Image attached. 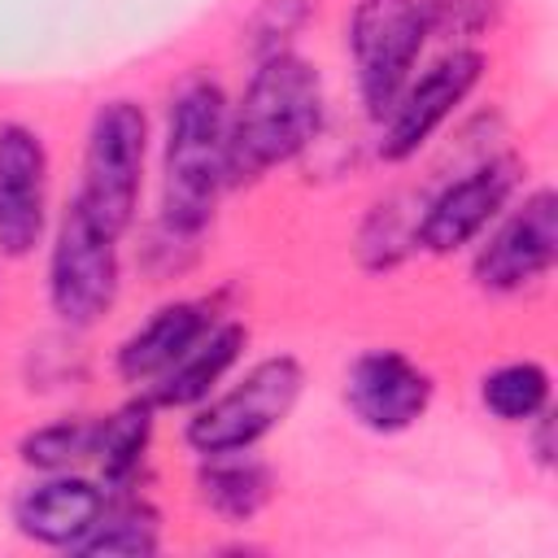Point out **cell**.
<instances>
[{
	"label": "cell",
	"mask_w": 558,
	"mask_h": 558,
	"mask_svg": "<svg viewBox=\"0 0 558 558\" xmlns=\"http://www.w3.org/2000/svg\"><path fill=\"white\" fill-rule=\"evenodd\" d=\"M323 126V83L310 61L266 52L227 118V183L266 174L292 161Z\"/></svg>",
	"instance_id": "obj_1"
},
{
	"label": "cell",
	"mask_w": 558,
	"mask_h": 558,
	"mask_svg": "<svg viewBox=\"0 0 558 558\" xmlns=\"http://www.w3.org/2000/svg\"><path fill=\"white\" fill-rule=\"evenodd\" d=\"M48 153L22 122L0 126V253L26 257L44 235Z\"/></svg>",
	"instance_id": "obj_9"
},
{
	"label": "cell",
	"mask_w": 558,
	"mask_h": 558,
	"mask_svg": "<svg viewBox=\"0 0 558 558\" xmlns=\"http://www.w3.org/2000/svg\"><path fill=\"white\" fill-rule=\"evenodd\" d=\"M248 449L235 453H209V466L201 471V497L227 514V519H248L262 510L266 493H270V475L262 462L244 458Z\"/></svg>",
	"instance_id": "obj_15"
},
{
	"label": "cell",
	"mask_w": 558,
	"mask_h": 558,
	"mask_svg": "<svg viewBox=\"0 0 558 558\" xmlns=\"http://www.w3.org/2000/svg\"><path fill=\"white\" fill-rule=\"evenodd\" d=\"M227 100L209 78H187L170 100L166 126V201L161 218L174 235H196L227 183Z\"/></svg>",
	"instance_id": "obj_2"
},
{
	"label": "cell",
	"mask_w": 558,
	"mask_h": 558,
	"mask_svg": "<svg viewBox=\"0 0 558 558\" xmlns=\"http://www.w3.org/2000/svg\"><path fill=\"white\" fill-rule=\"evenodd\" d=\"M144 140H148L144 109L131 105V100H109L92 118L87 157H83V187L74 192V201L109 235H122L131 227V218H135Z\"/></svg>",
	"instance_id": "obj_3"
},
{
	"label": "cell",
	"mask_w": 558,
	"mask_h": 558,
	"mask_svg": "<svg viewBox=\"0 0 558 558\" xmlns=\"http://www.w3.org/2000/svg\"><path fill=\"white\" fill-rule=\"evenodd\" d=\"M148 432H153V401H131L118 414H109L105 423H96L92 458L105 471V488H122L135 475V466L148 449Z\"/></svg>",
	"instance_id": "obj_16"
},
{
	"label": "cell",
	"mask_w": 558,
	"mask_h": 558,
	"mask_svg": "<svg viewBox=\"0 0 558 558\" xmlns=\"http://www.w3.org/2000/svg\"><path fill=\"white\" fill-rule=\"evenodd\" d=\"M514 187V161H484L471 174H462L458 183H449L418 218L414 240L427 253H458L462 244H471L506 205Z\"/></svg>",
	"instance_id": "obj_10"
},
{
	"label": "cell",
	"mask_w": 558,
	"mask_h": 558,
	"mask_svg": "<svg viewBox=\"0 0 558 558\" xmlns=\"http://www.w3.org/2000/svg\"><path fill=\"white\" fill-rule=\"evenodd\" d=\"M427 44L423 0H357L349 17V52L371 118H384Z\"/></svg>",
	"instance_id": "obj_5"
},
{
	"label": "cell",
	"mask_w": 558,
	"mask_h": 558,
	"mask_svg": "<svg viewBox=\"0 0 558 558\" xmlns=\"http://www.w3.org/2000/svg\"><path fill=\"white\" fill-rule=\"evenodd\" d=\"M301 366L296 357L279 353V357H266L257 362L231 392L205 401L192 418H187V445L196 453H235V449H253L266 432H275L296 397H301Z\"/></svg>",
	"instance_id": "obj_4"
},
{
	"label": "cell",
	"mask_w": 558,
	"mask_h": 558,
	"mask_svg": "<svg viewBox=\"0 0 558 558\" xmlns=\"http://www.w3.org/2000/svg\"><path fill=\"white\" fill-rule=\"evenodd\" d=\"M480 70H484V57L471 52V48H453L449 57H440L436 65H427V74H418L414 83L401 87V96L392 100V109L384 113V144L379 153L388 161H405L414 157L432 131L466 100V92L480 83Z\"/></svg>",
	"instance_id": "obj_7"
},
{
	"label": "cell",
	"mask_w": 558,
	"mask_h": 558,
	"mask_svg": "<svg viewBox=\"0 0 558 558\" xmlns=\"http://www.w3.org/2000/svg\"><path fill=\"white\" fill-rule=\"evenodd\" d=\"M344 397H349L353 414L366 427H375V432H401V427H410L427 410L432 379L405 353L375 349V353H362L353 362L349 384H344Z\"/></svg>",
	"instance_id": "obj_11"
},
{
	"label": "cell",
	"mask_w": 558,
	"mask_h": 558,
	"mask_svg": "<svg viewBox=\"0 0 558 558\" xmlns=\"http://www.w3.org/2000/svg\"><path fill=\"white\" fill-rule=\"evenodd\" d=\"M48 296L57 318L70 327H92L118 296V235L96 227L78 201H70L57 227Z\"/></svg>",
	"instance_id": "obj_6"
},
{
	"label": "cell",
	"mask_w": 558,
	"mask_h": 558,
	"mask_svg": "<svg viewBox=\"0 0 558 558\" xmlns=\"http://www.w3.org/2000/svg\"><path fill=\"white\" fill-rule=\"evenodd\" d=\"M209 310L201 301H174V305H161L140 331H131L118 349V375L131 379V384H144V379H161L209 327Z\"/></svg>",
	"instance_id": "obj_13"
},
{
	"label": "cell",
	"mask_w": 558,
	"mask_h": 558,
	"mask_svg": "<svg viewBox=\"0 0 558 558\" xmlns=\"http://www.w3.org/2000/svg\"><path fill=\"white\" fill-rule=\"evenodd\" d=\"M480 397L501 423H532L549 401V375L536 362H506L484 375Z\"/></svg>",
	"instance_id": "obj_17"
},
{
	"label": "cell",
	"mask_w": 558,
	"mask_h": 558,
	"mask_svg": "<svg viewBox=\"0 0 558 558\" xmlns=\"http://www.w3.org/2000/svg\"><path fill=\"white\" fill-rule=\"evenodd\" d=\"M105 506H109V493L100 484L78 480V475H52L44 484L22 488V497L13 506V523L31 541L74 549V541L92 532V523L105 514Z\"/></svg>",
	"instance_id": "obj_12"
},
{
	"label": "cell",
	"mask_w": 558,
	"mask_h": 558,
	"mask_svg": "<svg viewBox=\"0 0 558 558\" xmlns=\"http://www.w3.org/2000/svg\"><path fill=\"white\" fill-rule=\"evenodd\" d=\"M554 253H558V196L549 187H541L480 248L475 279L488 292H519L554 266Z\"/></svg>",
	"instance_id": "obj_8"
},
{
	"label": "cell",
	"mask_w": 558,
	"mask_h": 558,
	"mask_svg": "<svg viewBox=\"0 0 558 558\" xmlns=\"http://www.w3.org/2000/svg\"><path fill=\"white\" fill-rule=\"evenodd\" d=\"M92 449H96V423H83V418L48 423L22 440V458L39 471H61L78 458H92Z\"/></svg>",
	"instance_id": "obj_19"
},
{
	"label": "cell",
	"mask_w": 558,
	"mask_h": 558,
	"mask_svg": "<svg viewBox=\"0 0 558 558\" xmlns=\"http://www.w3.org/2000/svg\"><path fill=\"white\" fill-rule=\"evenodd\" d=\"M244 349V327L240 323H209L205 336L157 379L153 405H196L214 392V384L231 371V362Z\"/></svg>",
	"instance_id": "obj_14"
},
{
	"label": "cell",
	"mask_w": 558,
	"mask_h": 558,
	"mask_svg": "<svg viewBox=\"0 0 558 558\" xmlns=\"http://www.w3.org/2000/svg\"><path fill=\"white\" fill-rule=\"evenodd\" d=\"M157 549V514L140 501L105 506L87 536L74 541V554H153Z\"/></svg>",
	"instance_id": "obj_18"
}]
</instances>
